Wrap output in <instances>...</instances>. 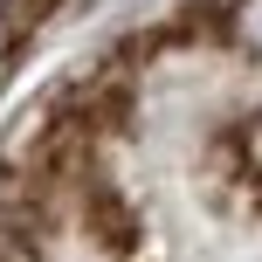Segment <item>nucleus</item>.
<instances>
[{"mask_svg":"<svg viewBox=\"0 0 262 262\" xmlns=\"http://www.w3.org/2000/svg\"><path fill=\"white\" fill-rule=\"evenodd\" d=\"M235 41L262 55V0H235Z\"/></svg>","mask_w":262,"mask_h":262,"instance_id":"1","label":"nucleus"},{"mask_svg":"<svg viewBox=\"0 0 262 262\" xmlns=\"http://www.w3.org/2000/svg\"><path fill=\"white\" fill-rule=\"evenodd\" d=\"M0 69H7V35H0Z\"/></svg>","mask_w":262,"mask_h":262,"instance_id":"2","label":"nucleus"}]
</instances>
